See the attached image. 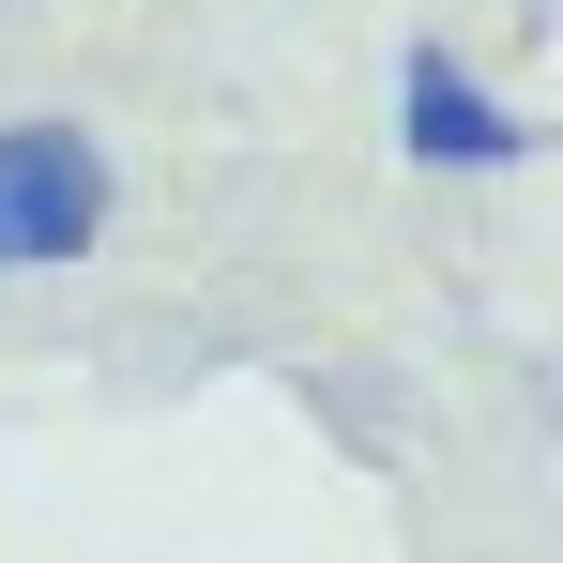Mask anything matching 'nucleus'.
I'll use <instances>...</instances> for the list:
<instances>
[{"mask_svg":"<svg viewBox=\"0 0 563 563\" xmlns=\"http://www.w3.org/2000/svg\"><path fill=\"white\" fill-rule=\"evenodd\" d=\"M107 198H122V168H107L92 122L77 107H15L0 122V275H77L107 244Z\"/></svg>","mask_w":563,"mask_h":563,"instance_id":"nucleus-1","label":"nucleus"},{"mask_svg":"<svg viewBox=\"0 0 563 563\" xmlns=\"http://www.w3.org/2000/svg\"><path fill=\"white\" fill-rule=\"evenodd\" d=\"M396 153H411V168H472V184H487V168H518V153H533V122L487 92L457 46H411V62H396Z\"/></svg>","mask_w":563,"mask_h":563,"instance_id":"nucleus-2","label":"nucleus"}]
</instances>
